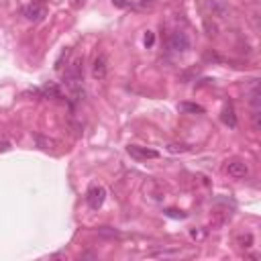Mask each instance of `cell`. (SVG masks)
Returning a JSON list of instances; mask_svg holds the SVG:
<instances>
[{"mask_svg":"<svg viewBox=\"0 0 261 261\" xmlns=\"http://www.w3.org/2000/svg\"><path fill=\"white\" fill-rule=\"evenodd\" d=\"M167 45H169V49H171L173 53H188L190 47H192V41H190L188 33H184V31H173V33L169 35V39H167Z\"/></svg>","mask_w":261,"mask_h":261,"instance_id":"6da1fadb","label":"cell"},{"mask_svg":"<svg viewBox=\"0 0 261 261\" xmlns=\"http://www.w3.org/2000/svg\"><path fill=\"white\" fill-rule=\"evenodd\" d=\"M151 2H155V0H141V4H151Z\"/></svg>","mask_w":261,"mask_h":261,"instance_id":"2e32d148","label":"cell"},{"mask_svg":"<svg viewBox=\"0 0 261 261\" xmlns=\"http://www.w3.org/2000/svg\"><path fill=\"white\" fill-rule=\"evenodd\" d=\"M43 92H45L47 96H55V98H61V90H59L55 84H47V86L43 88Z\"/></svg>","mask_w":261,"mask_h":261,"instance_id":"30bf717a","label":"cell"},{"mask_svg":"<svg viewBox=\"0 0 261 261\" xmlns=\"http://www.w3.org/2000/svg\"><path fill=\"white\" fill-rule=\"evenodd\" d=\"M167 212V216H173V218H184L186 214H181V212H177V210H165Z\"/></svg>","mask_w":261,"mask_h":261,"instance_id":"5bb4252c","label":"cell"},{"mask_svg":"<svg viewBox=\"0 0 261 261\" xmlns=\"http://www.w3.org/2000/svg\"><path fill=\"white\" fill-rule=\"evenodd\" d=\"M128 155L130 157H135V159H157L159 157V153L157 151H153V149H147V147H139V145H128Z\"/></svg>","mask_w":261,"mask_h":261,"instance_id":"5b68a950","label":"cell"},{"mask_svg":"<svg viewBox=\"0 0 261 261\" xmlns=\"http://www.w3.org/2000/svg\"><path fill=\"white\" fill-rule=\"evenodd\" d=\"M98 232H100V234H104V237H118V232H116V230H112V228H108V226H100V228H98Z\"/></svg>","mask_w":261,"mask_h":261,"instance_id":"7c38bea8","label":"cell"},{"mask_svg":"<svg viewBox=\"0 0 261 261\" xmlns=\"http://www.w3.org/2000/svg\"><path fill=\"white\" fill-rule=\"evenodd\" d=\"M153 41H155L153 33H149V31H147V35H145V45H147V47H151V45H153Z\"/></svg>","mask_w":261,"mask_h":261,"instance_id":"4fadbf2b","label":"cell"},{"mask_svg":"<svg viewBox=\"0 0 261 261\" xmlns=\"http://www.w3.org/2000/svg\"><path fill=\"white\" fill-rule=\"evenodd\" d=\"M22 16L31 22H41L45 16H47V6L41 4V2H31L22 8Z\"/></svg>","mask_w":261,"mask_h":261,"instance_id":"3957f363","label":"cell"},{"mask_svg":"<svg viewBox=\"0 0 261 261\" xmlns=\"http://www.w3.org/2000/svg\"><path fill=\"white\" fill-rule=\"evenodd\" d=\"M75 2H80V0H75Z\"/></svg>","mask_w":261,"mask_h":261,"instance_id":"e0dca14e","label":"cell"},{"mask_svg":"<svg viewBox=\"0 0 261 261\" xmlns=\"http://www.w3.org/2000/svg\"><path fill=\"white\" fill-rule=\"evenodd\" d=\"M179 110H184V112H194V114H202V112H204V108H202L200 104H192V102H181V104H179Z\"/></svg>","mask_w":261,"mask_h":261,"instance_id":"9c48e42d","label":"cell"},{"mask_svg":"<svg viewBox=\"0 0 261 261\" xmlns=\"http://www.w3.org/2000/svg\"><path fill=\"white\" fill-rule=\"evenodd\" d=\"M104 200H106V188H104V186L94 184V186L88 188V192H86V202H88V206H90L92 210L102 208Z\"/></svg>","mask_w":261,"mask_h":261,"instance_id":"7a4b0ae2","label":"cell"},{"mask_svg":"<svg viewBox=\"0 0 261 261\" xmlns=\"http://www.w3.org/2000/svg\"><path fill=\"white\" fill-rule=\"evenodd\" d=\"M204 6L212 16H218V18H226L230 14V8L224 0H206Z\"/></svg>","mask_w":261,"mask_h":261,"instance_id":"277c9868","label":"cell"},{"mask_svg":"<svg viewBox=\"0 0 261 261\" xmlns=\"http://www.w3.org/2000/svg\"><path fill=\"white\" fill-rule=\"evenodd\" d=\"M222 122L230 128H237V114H234V108L232 104H226L224 110H222Z\"/></svg>","mask_w":261,"mask_h":261,"instance_id":"ba28073f","label":"cell"},{"mask_svg":"<svg viewBox=\"0 0 261 261\" xmlns=\"http://www.w3.org/2000/svg\"><path fill=\"white\" fill-rule=\"evenodd\" d=\"M204 27H206V33H208L210 37H214V35H216V24H212V22H210V18H204Z\"/></svg>","mask_w":261,"mask_h":261,"instance_id":"8fae6325","label":"cell"},{"mask_svg":"<svg viewBox=\"0 0 261 261\" xmlns=\"http://www.w3.org/2000/svg\"><path fill=\"white\" fill-rule=\"evenodd\" d=\"M226 173L230 175V177H237V179H241V177H245L247 173H249V165L245 163V161H228V165H226Z\"/></svg>","mask_w":261,"mask_h":261,"instance_id":"52a82bcc","label":"cell"},{"mask_svg":"<svg viewBox=\"0 0 261 261\" xmlns=\"http://www.w3.org/2000/svg\"><path fill=\"white\" fill-rule=\"evenodd\" d=\"M169 151L171 153H177V151H186V147L184 145H169Z\"/></svg>","mask_w":261,"mask_h":261,"instance_id":"9a60e30c","label":"cell"},{"mask_svg":"<svg viewBox=\"0 0 261 261\" xmlns=\"http://www.w3.org/2000/svg\"><path fill=\"white\" fill-rule=\"evenodd\" d=\"M106 73H108V59H106V55H104V53H100V55L94 59L92 75H94L96 80H104V77H106Z\"/></svg>","mask_w":261,"mask_h":261,"instance_id":"8992f818","label":"cell"}]
</instances>
